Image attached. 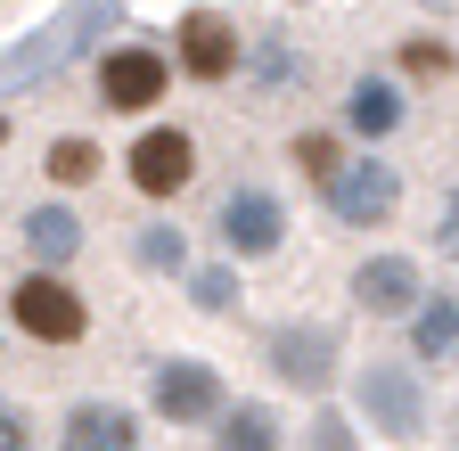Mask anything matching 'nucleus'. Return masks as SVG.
<instances>
[{"label": "nucleus", "mask_w": 459, "mask_h": 451, "mask_svg": "<svg viewBox=\"0 0 459 451\" xmlns=\"http://www.w3.org/2000/svg\"><path fill=\"white\" fill-rule=\"evenodd\" d=\"M435 247H443V255H459V189H451V197H443V213H435Z\"/></svg>", "instance_id": "20"}, {"label": "nucleus", "mask_w": 459, "mask_h": 451, "mask_svg": "<svg viewBox=\"0 0 459 451\" xmlns=\"http://www.w3.org/2000/svg\"><path fill=\"white\" fill-rule=\"evenodd\" d=\"M328 361H336V336L328 328H279L271 336V369L287 386H328Z\"/></svg>", "instance_id": "11"}, {"label": "nucleus", "mask_w": 459, "mask_h": 451, "mask_svg": "<svg viewBox=\"0 0 459 451\" xmlns=\"http://www.w3.org/2000/svg\"><path fill=\"white\" fill-rule=\"evenodd\" d=\"M57 451H140V419L124 403H74L57 427Z\"/></svg>", "instance_id": "8"}, {"label": "nucleus", "mask_w": 459, "mask_h": 451, "mask_svg": "<svg viewBox=\"0 0 459 451\" xmlns=\"http://www.w3.org/2000/svg\"><path fill=\"white\" fill-rule=\"evenodd\" d=\"M353 304L377 312V320L411 312V304H419V263H411V255H369V263L353 271Z\"/></svg>", "instance_id": "9"}, {"label": "nucleus", "mask_w": 459, "mask_h": 451, "mask_svg": "<svg viewBox=\"0 0 459 451\" xmlns=\"http://www.w3.org/2000/svg\"><path fill=\"white\" fill-rule=\"evenodd\" d=\"M312 451H353V435H344V419H320V435H312Z\"/></svg>", "instance_id": "23"}, {"label": "nucleus", "mask_w": 459, "mask_h": 451, "mask_svg": "<svg viewBox=\"0 0 459 451\" xmlns=\"http://www.w3.org/2000/svg\"><path fill=\"white\" fill-rule=\"evenodd\" d=\"M9 320L33 336V345H82L91 304H82V296H74L57 271H25L17 288H9Z\"/></svg>", "instance_id": "1"}, {"label": "nucleus", "mask_w": 459, "mask_h": 451, "mask_svg": "<svg viewBox=\"0 0 459 451\" xmlns=\"http://www.w3.org/2000/svg\"><path fill=\"white\" fill-rule=\"evenodd\" d=\"M296 164H304L312 181H328V173H336V140H328V132H296Z\"/></svg>", "instance_id": "17"}, {"label": "nucleus", "mask_w": 459, "mask_h": 451, "mask_svg": "<svg viewBox=\"0 0 459 451\" xmlns=\"http://www.w3.org/2000/svg\"><path fill=\"white\" fill-rule=\"evenodd\" d=\"M164 82H172V66L148 41H124V49L99 58V107H115V116H148V107L164 99Z\"/></svg>", "instance_id": "4"}, {"label": "nucleus", "mask_w": 459, "mask_h": 451, "mask_svg": "<svg viewBox=\"0 0 459 451\" xmlns=\"http://www.w3.org/2000/svg\"><path fill=\"white\" fill-rule=\"evenodd\" d=\"M132 189L140 197H181L189 181H197V140L181 132V124H156V132H140L132 140Z\"/></svg>", "instance_id": "5"}, {"label": "nucleus", "mask_w": 459, "mask_h": 451, "mask_svg": "<svg viewBox=\"0 0 459 451\" xmlns=\"http://www.w3.org/2000/svg\"><path fill=\"white\" fill-rule=\"evenodd\" d=\"M181 66L197 82H230L238 74V33H230L221 17H181Z\"/></svg>", "instance_id": "10"}, {"label": "nucleus", "mask_w": 459, "mask_h": 451, "mask_svg": "<svg viewBox=\"0 0 459 451\" xmlns=\"http://www.w3.org/2000/svg\"><path fill=\"white\" fill-rule=\"evenodd\" d=\"M411 345H419V361H459V296H427V304H411Z\"/></svg>", "instance_id": "12"}, {"label": "nucleus", "mask_w": 459, "mask_h": 451, "mask_svg": "<svg viewBox=\"0 0 459 451\" xmlns=\"http://www.w3.org/2000/svg\"><path fill=\"white\" fill-rule=\"evenodd\" d=\"M25 247H33V263H66V255L82 247V221H74L66 205H33V213H25Z\"/></svg>", "instance_id": "14"}, {"label": "nucleus", "mask_w": 459, "mask_h": 451, "mask_svg": "<svg viewBox=\"0 0 459 451\" xmlns=\"http://www.w3.org/2000/svg\"><path fill=\"white\" fill-rule=\"evenodd\" d=\"M148 403H156V419H172V427H205V419H221V377L205 369V361H156V377H148Z\"/></svg>", "instance_id": "7"}, {"label": "nucleus", "mask_w": 459, "mask_h": 451, "mask_svg": "<svg viewBox=\"0 0 459 451\" xmlns=\"http://www.w3.org/2000/svg\"><path fill=\"white\" fill-rule=\"evenodd\" d=\"M140 255H148V263H156V271H164V263H172V271H181V239H164V230H156V239H148V247H140Z\"/></svg>", "instance_id": "22"}, {"label": "nucleus", "mask_w": 459, "mask_h": 451, "mask_svg": "<svg viewBox=\"0 0 459 451\" xmlns=\"http://www.w3.org/2000/svg\"><path fill=\"white\" fill-rule=\"evenodd\" d=\"M361 419L394 443H411L427 427V394H419V369H402V361H369L361 369Z\"/></svg>", "instance_id": "3"}, {"label": "nucleus", "mask_w": 459, "mask_h": 451, "mask_svg": "<svg viewBox=\"0 0 459 451\" xmlns=\"http://www.w3.org/2000/svg\"><path fill=\"white\" fill-rule=\"evenodd\" d=\"M91 173H99V148H91V140H57V148H49V181H57V189H82Z\"/></svg>", "instance_id": "16"}, {"label": "nucleus", "mask_w": 459, "mask_h": 451, "mask_svg": "<svg viewBox=\"0 0 459 451\" xmlns=\"http://www.w3.org/2000/svg\"><path fill=\"white\" fill-rule=\"evenodd\" d=\"M344 124H353L361 140H385V132L402 124V91H394V82H377V74H361L353 91H344Z\"/></svg>", "instance_id": "13"}, {"label": "nucleus", "mask_w": 459, "mask_h": 451, "mask_svg": "<svg viewBox=\"0 0 459 451\" xmlns=\"http://www.w3.org/2000/svg\"><path fill=\"white\" fill-rule=\"evenodd\" d=\"M320 197H328V213L336 221H353V230H377V221L394 213V197H402V173L385 156H353V164H336V173L320 181Z\"/></svg>", "instance_id": "2"}, {"label": "nucleus", "mask_w": 459, "mask_h": 451, "mask_svg": "<svg viewBox=\"0 0 459 451\" xmlns=\"http://www.w3.org/2000/svg\"><path fill=\"white\" fill-rule=\"evenodd\" d=\"M213 230H221V247L238 255V263H263V255H279V239H287V205H279L271 189H230L221 213H213Z\"/></svg>", "instance_id": "6"}, {"label": "nucleus", "mask_w": 459, "mask_h": 451, "mask_svg": "<svg viewBox=\"0 0 459 451\" xmlns=\"http://www.w3.org/2000/svg\"><path fill=\"white\" fill-rule=\"evenodd\" d=\"M402 66H411V74H451V49L419 33V41H402Z\"/></svg>", "instance_id": "18"}, {"label": "nucleus", "mask_w": 459, "mask_h": 451, "mask_svg": "<svg viewBox=\"0 0 459 451\" xmlns=\"http://www.w3.org/2000/svg\"><path fill=\"white\" fill-rule=\"evenodd\" d=\"M213 451H279V419L263 403H238V411L213 427Z\"/></svg>", "instance_id": "15"}, {"label": "nucleus", "mask_w": 459, "mask_h": 451, "mask_svg": "<svg viewBox=\"0 0 459 451\" xmlns=\"http://www.w3.org/2000/svg\"><path fill=\"white\" fill-rule=\"evenodd\" d=\"M0 451H33V427H25L17 403H0Z\"/></svg>", "instance_id": "19"}, {"label": "nucleus", "mask_w": 459, "mask_h": 451, "mask_svg": "<svg viewBox=\"0 0 459 451\" xmlns=\"http://www.w3.org/2000/svg\"><path fill=\"white\" fill-rule=\"evenodd\" d=\"M197 304H205V312L230 304V271H197Z\"/></svg>", "instance_id": "21"}]
</instances>
